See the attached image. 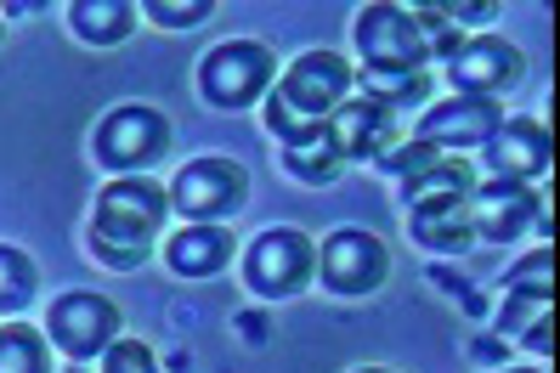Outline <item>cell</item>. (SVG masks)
I'll return each instance as SVG.
<instances>
[{"label": "cell", "mask_w": 560, "mask_h": 373, "mask_svg": "<svg viewBox=\"0 0 560 373\" xmlns=\"http://www.w3.org/2000/svg\"><path fill=\"white\" fill-rule=\"evenodd\" d=\"M69 28L85 46H119L125 34L137 28V7H130V0H74Z\"/></svg>", "instance_id": "obj_17"}, {"label": "cell", "mask_w": 560, "mask_h": 373, "mask_svg": "<svg viewBox=\"0 0 560 373\" xmlns=\"http://www.w3.org/2000/svg\"><path fill=\"white\" fill-rule=\"evenodd\" d=\"M96 373H159V357L142 346V339H114V346L103 351V368H96Z\"/></svg>", "instance_id": "obj_26"}, {"label": "cell", "mask_w": 560, "mask_h": 373, "mask_svg": "<svg viewBox=\"0 0 560 373\" xmlns=\"http://www.w3.org/2000/svg\"><path fill=\"white\" fill-rule=\"evenodd\" d=\"M504 119H499V96H447V102H436V108H424V119H419V142H436V148H481L492 130H499Z\"/></svg>", "instance_id": "obj_12"}, {"label": "cell", "mask_w": 560, "mask_h": 373, "mask_svg": "<svg viewBox=\"0 0 560 373\" xmlns=\"http://www.w3.org/2000/svg\"><path fill=\"white\" fill-rule=\"evenodd\" d=\"M199 91L215 108H249L272 91V51L260 40H221L199 62Z\"/></svg>", "instance_id": "obj_7"}, {"label": "cell", "mask_w": 560, "mask_h": 373, "mask_svg": "<svg viewBox=\"0 0 560 373\" xmlns=\"http://www.w3.org/2000/svg\"><path fill=\"white\" fill-rule=\"evenodd\" d=\"M538 221V193L521 182H487L470 193V226L487 244H515V237Z\"/></svg>", "instance_id": "obj_13"}, {"label": "cell", "mask_w": 560, "mask_h": 373, "mask_svg": "<svg viewBox=\"0 0 560 373\" xmlns=\"http://www.w3.org/2000/svg\"><path fill=\"white\" fill-rule=\"evenodd\" d=\"M91 153L103 170H114V176H142V170H153L171 153V119L159 108H148V102H119V108L96 125Z\"/></svg>", "instance_id": "obj_4"}, {"label": "cell", "mask_w": 560, "mask_h": 373, "mask_svg": "<svg viewBox=\"0 0 560 373\" xmlns=\"http://www.w3.org/2000/svg\"><path fill=\"white\" fill-rule=\"evenodd\" d=\"M164 215H171V198H164L159 182L148 176H114L103 193H96L91 210V255L114 266V271H137L153 260Z\"/></svg>", "instance_id": "obj_1"}, {"label": "cell", "mask_w": 560, "mask_h": 373, "mask_svg": "<svg viewBox=\"0 0 560 373\" xmlns=\"http://www.w3.org/2000/svg\"><path fill=\"white\" fill-rule=\"evenodd\" d=\"M362 96L380 108H419L431 96V74H362Z\"/></svg>", "instance_id": "obj_23"}, {"label": "cell", "mask_w": 560, "mask_h": 373, "mask_svg": "<svg viewBox=\"0 0 560 373\" xmlns=\"http://www.w3.org/2000/svg\"><path fill=\"white\" fill-rule=\"evenodd\" d=\"M351 85H357V68L340 51H301L267 91V108H260L267 114V130L283 148L301 142V136H312L335 119V108L351 96Z\"/></svg>", "instance_id": "obj_2"}, {"label": "cell", "mask_w": 560, "mask_h": 373, "mask_svg": "<svg viewBox=\"0 0 560 373\" xmlns=\"http://www.w3.org/2000/svg\"><path fill=\"white\" fill-rule=\"evenodd\" d=\"M323 130H328V142H335V159H340V164H351V159H380L390 142H397L390 108H380V102H369V96H357V102L346 96Z\"/></svg>", "instance_id": "obj_14"}, {"label": "cell", "mask_w": 560, "mask_h": 373, "mask_svg": "<svg viewBox=\"0 0 560 373\" xmlns=\"http://www.w3.org/2000/svg\"><path fill=\"white\" fill-rule=\"evenodd\" d=\"M283 164H289V176H294V182H312V187H323V182H335V176H340V159H335V142H328V130H312V136H301V142H289Z\"/></svg>", "instance_id": "obj_21"}, {"label": "cell", "mask_w": 560, "mask_h": 373, "mask_svg": "<svg viewBox=\"0 0 560 373\" xmlns=\"http://www.w3.org/2000/svg\"><path fill=\"white\" fill-rule=\"evenodd\" d=\"M549 283H555V255H549V244L533 249L521 266H510V278H504V289H510L515 300H544V305H549Z\"/></svg>", "instance_id": "obj_24"}, {"label": "cell", "mask_w": 560, "mask_h": 373, "mask_svg": "<svg viewBox=\"0 0 560 373\" xmlns=\"http://www.w3.org/2000/svg\"><path fill=\"white\" fill-rule=\"evenodd\" d=\"M413 23H419V34H424V51L442 57V62L465 46V40H458V23L447 18V7H413Z\"/></svg>", "instance_id": "obj_25"}, {"label": "cell", "mask_w": 560, "mask_h": 373, "mask_svg": "<svg viewBox=\"0 0 560 373\" xmlns=\"http://www.w3.org/2000/svg\"><path fill=\"white\" fill-rule=\"evenodd\" d=\"M46 339H51V351H62L69 362L103 357L114 339H119V305L108 294H91V289L57 294L51 300V317H46Z\"/></svg>", "instance_id": "obj_8"}, {"label": "cell", "mask_w": 560, "mask_h": 373, "mask_svg": "<svg viewBox=\"0 0 560 373\" xmlns=\"http://www.w3.org/2000/svg\"><path fill=\"white\" fill-rule=\"evenodd\" d=\"M171 210H182L192 226H226L244 203H249V170L226 153H210V159H192L176 170V182L164 187Z\"/></svg>", "instance_id": "obj_3"}, {"label": "cell", "mask_w": 560, "mask_h": 373, "mask_svg": "<svg viewBox=\"0 0 560 373\" xmlns=\"http://www.w3.org/2000/svg\"><path fill=\"white\" fill-rule=\"evenodd\" d=\"M447 80L458 96H499L521 80V51L499 40V34H476V40H465L447 57Z\"/></svg>", "instance_id": "obj_11"}, {"label": "cell", "mask_w": 560, "mask_h": 373, "mask_svg": "<svg viewBox=\"0 0 560 373\" xmlns=\"http://www.w3.org/2000/svg\"><path fill=\"white\" fill-rule=\"evenodd\" d=\"M215 7L210 0H187V7H171V0H148L142 7V18H153L159 28H192V23H205Z\"/></svg>", "instance_id": "obj_27"}, {"label": "cell", "mask_w": 560, "mask_h": 373, "mask_svg": "<svg viewBox=\"0 0 560 373\" xmlns=\"http://www.w3.org/2000/svg\"><path fill=\"white\" fill-rule=\"evenodd\" d=\"M69 373H91V362H74V368H69Z\"/></svg>", "instance_id": "obj_29"}, {"label": "cell", "mask_w": 560, "mask_h": 373, "mask_svg": "<svg viewBox=\"0 0 560 373\" xmlns=\"http://www.w3.org/2000/svg\"><path fill=\"white\" fill-rule=\"evenodd\" d=\"M35 289H40V271L35 260H28L23 249L0 244V317H18L35 305Z\"/></svg>", "instance_id": "obj_20"}, {"label": "cell", "mask_w": 560, "mask_h": 373, "mask_svg": "<svg viewBox=\"0 0 560 373\" xmlns=\"http://www.w3.org/2000/svg\"><path fill=\"white\" fill-rule=\"evenodd\" d=\"M226 260H233V232L226 226H182L164 244V266L176 278H215Z\"/></svg>", "instance_id": "obj_15"}, {"label": "cell", "mask_w": 560, "mask_h": 373, "mask_svg": "<svg viewBox=\"0 0 560 373\" xmlns=\"http://www.w3.org/2000/svg\"><path fill=\"white\" fill-rule=\"evenodd\" d=\"M357 373H390V368H357Z\"/></svg>", "instance_id": "obj_30"}, {"label": "cell", "mask_w": 560, "mask_h": 373, "mask_svg": "<svg viewBox=\"0 0 560 373\" xmlns=\"http://www.w3.org/2000/svg\"><path fill=\"white\" fill-rule=\"evenodd\" d=\"M0 373H57L51 368V339L28 323L0 328Z\"/></svg>", "instance_id": "obj_19"}, {"label": "cell", "mask_w": 560, "mask_h": 373, "mask_svg": "<svg viewBox=\"0 0 560 373\" xmlns=\"http://www.w3.org/2000/svg\"><path fill=\"white\" fill-rule=\"evenodd\" d=\"M510 373H533V368H510Z\"/></svg>", "instance_id": "obj_31"}, {"label": "cell", "mask_w": 560, "mask_h": 373, "mask_svg": "<svg viewBox=\"0 0 560 373\" xmlns=\"http://www.w3.org/2000/svg\"><path fill=\"white\" fill-rule=\"evenodd\" d=\"M470 193H476V170L465 164V159H447V164H436V170H424V176H413V182H402V198H408V210H442V203H470Z\"/></svg>", "instance_id": "obj_16"}, {"label": "cell", "mask_w": 560, "mask_h": 373, "mask_svg": "<svg viewBox=\"0 0 560 373\" xmlns=\"http://www.w3.org/2000/svg\"><path fill=\"white\" fill-rule=\"evenodd\" d=\"M549 328H555V323H549V312H544V317H538L533 328L521 334V339H526V351H533V357H544V362H549V351H555V339H549Z\"/></svg>", "instance_id": "obj_28"}, {"label": "cell", "mask_w": 560, "mask_h": 373, "mask_svg": "<svg viewBox=\"0 0 560 373\" xmlns=\"http://www.w3.org/2000/svg\"><path fill=\"white\" fill-rule=\"evenodd\" d=\"M413 215V237L424 249H436V255H458V249H470V203H442V210H408Z\"/></svg>", "instance_id": "obj_18"}, {"label": "cell", "mask_w": 560, "mask_h": 373, "mask_svg": "<svg viewBox=\"0 0 560 373\" xmlns=\"http://www.w3.org/2000/svg\"><path fill=\"white\" fill-rule=\"evenodd\" d=\"M555 148V136H549V125L544 119H504L499 130L481 142V159H487V170H492V182H533V176H544L549 170V153Z\"/></svg>", "instance_id": "obj_10"}, {"label": "cell", "mask_w": 560, "mask_h": 373, "mask_svg": "<svg viewBox=\"0 0 560 373\" xmlns=\"http://www.w3.org/2000/svg\"><path fill=\"white\" fill-rule=\"evenodd\" d=\"M317 278L335 294H374L390 278V249L374 232L340 226V232H328L323 249H317Z\"/></svg>", "instance_id": "obj_9"}, {"label": "cell", "mask_w": 560, "mask_h": 373, "mask_svg": "<svg viewBox=\"0 0 560 373\" xmlns=\"http://www.w3.org/2000/svg\"><path fill=\"white\" fill-rule=\"evenodd\" d=\"M453 153L447 148H436V142H419V136H408V142H390L374 164L385 170V176H397V182H413V176H424V170H436V164H447Z\"/></svg>", "instance_id": "obj_22"}, {"label": "cell", "mask_w": 560, "mask_h": 373, "mask_svg": "<svg viewBox=\"0 0 560 373\" xmlns=\"http://www.w3.org/2000/svg\"><path fill=\"white\" fill-rule=\"evenodd\" d=\"M317 271V244L301 232V226H267L244 249V283L260 294V300H289L312 283Z\"/></svg>", "instance_id": "obj_6"}, {"label": "cell", "mask_w": 560, "mask_h": 373, "mask_svg": "<svg viewBox=\"0 0 560 373\" xmlns=\"http://www.w3.org/2000/svg\"><path fill=\"white\" fill-rule=\"evenodd\" d=\"M351 40L362 51V74H424L431 68V51H424L413 12L390 7V0H374V7L357 12Z\"/></svg>", "instance_id": "obj_5"}]
</instances>
